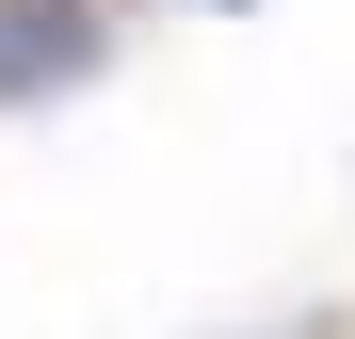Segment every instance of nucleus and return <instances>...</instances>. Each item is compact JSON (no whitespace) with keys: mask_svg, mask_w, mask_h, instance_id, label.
<instances>
[{"mask_svg":"<svg viewBox=\"0 0 355 339\" xmlns=\"http://www.w3.org/2000/svg\"><path fill=\"white\" fill-rule=\"evenodd\" d=\"M81 65H97V0H0V113L65 97Z\"/></svg>","mask_w":355,"mask_h":339,"instance_id":"f257e3e1","label":"nucleus"}]
</instances>
